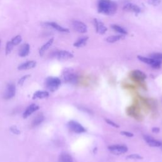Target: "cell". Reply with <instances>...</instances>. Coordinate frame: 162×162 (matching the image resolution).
I'll use <instances>...</instances> for the list:
<instances>
[{
	"mask_svg": "<svg viewBox=\"0 0 162 162\" xmlns=\"http://www.w3.org/2000/svg\"><path fill=\"white\" fill-rule=\"evenodd\" d=\"M46 25L61 32H69V30L68 29L64 28L55 22H48L46 23Z\"/></svg>",
	"mask_w": 162,
	"mask_h": 162,
	"instance_id": "e0dca14e",
	"label": "cell"
},
{
	"mask_svg": "<svg viewBox=\"0 0 162 162\" xmlns=\"http://www.w3.org/2000/svg\"><path fill=\"white\" fill-rule=\"evenodd\" d=\"M124 35H115V36H111L108 37L106 38V41L110 42V43H113V42H116L118 41H121V39H122L124 38Z\"/></svg>",
	"mask_w": 162,
	"mask_h": 162,
	"instance_id": "cb8c5ba5",
	"label": "cell"
},
{
	"mask_svg": "<svg viewBox=\"0 0 162 162\" xmlns=\"http://www.w3.org/2000/svg\"><path fill=\"white\" fill-rule=\"evenodd\" d=\"M112 28L114 30H115L116 32H117L118 33L121 34V35L125 36V35H127V30L125 29H124L123 27H122L121 26H120L117 25V24H113V25H112Z\"/></svg>",
	"mask_w": 162,
	"mask_h": 162,
	"instance_id": "603a6c76",
	"label": "cell"
},
{
	"mask_svg": "<svg viewBox=\"0 0 162 162\" xmlns=\"http://www.w3.org/2000/svg\"><path fill=\"white\" fill-rule=\"evenodd\" d=\"M108 148H109V151L111 153L116 155L124 154L128 151V148L127 146L124 145H119V144L110 146Z\"/></svg>",
	"mask_w": 162,
	"mask_h": 162,
	"instance_id": "5b68a950",
	"label": "cell"
},
{
	"mask_svg": "<svg viewBox=\"0 0 162 162\" xmlns=\"http://www.w3.org/2000/svg\"><path fill=\"white\" fill-rule=\"evenodd\" d=\"M161 148H162V144H161Z\"/></svg>",
	"mask_w": 162,
	"mask_h": 162,
	"instance_id": "e575fe53",
	"label": "cell"
},
{
	"mask_svg": "<svg viewBox=\"0 0 162 162\" xmlns=\"http://www.w3.org/2000/svg\"><path fill=\"white\" fill-rule=\"evenodd\" d=\"M21 41H22V37L19 35L14 37L12 39V41H11V42H12V43L14 46H17V45H19L20 43L21 42Z\"/></svg>",
	"mask_w": 162,
	"mask_h": 162,
	"instance_id": "4316f807",
	"label": "cell"
},
{
	"mask_svg": "<svg viewBox=\"0 0 162 162\" xmlns=\"http://www.w3.org/2000/svg\"><path fill=\"white\" fill-rule=\"evenodd\" d=\"M36 66V62L34 61H29L26 63H24L18 66V69L19 70H29L34 68Z\"/></svg>",
	"mask_w": 162,
	"mask_h": 162,
	"instance_id": "5bb4252c",
	"label": "cell"
},
{
	"mask_svg": "<svg viewBox=\"0 0 162 162\" xmlns=\"http://www.w3.org/2000/svg\"><path fill=\"white\" fill-rule=\"evenodd\" d=\"M14 45L12 44V42L9 41L7 42L6 46V55H8L9 54L12 52L13 48H14Z\"/></svg>",
	"mask_w": 162,
	"mask_h": 162,
	"instance_id": "d4e9b609",
	"label": "cell"
},
{
	"mask_svg": "<svg viewBox=\"0 0 162 162\" xmlns=\"http://www.w3.org/2000/svg\"><path fill=\"white\" fill-rule=\"evenodd\" d=\"M53 41H54V38H51L46 43H45V44L43 45L39 49V55L40 56H43V55H44L45 53L51 47V46L53 45Z\"/></svg>",
	"mask_w": 162,
	"mask_h": 162,
	"instance_id": "9a60e30c",
	"label": "cell"
},
{
	"mask_svg": "<svg viewBox=\"0 0 162 162\" xmlns=\"http://www.w3.org/2000/svg\"><path fill=\"white\" fill-rule=\"evenodd\" d=\"M88 40V37H84V38H80L79 39H78L76 42L74 43L73 46L75 47H77V48L82 47V46L85 45L86 42H87Z\"/></svg>",
	"mask_w": 162,
	"mask_h": 162,
	"instance_id": "7402d4cb",
	"label": "cell"
},
{
	"mask_svg": "<svg viewBox=\"0 0 162 162\" xmlns=\"http://www.w3.org/2000/svg\"><path fill=\"white\" fill-rule=\"evenodd\" d=\"M29 52H30L29 45L28 44H25L22 46V47L20 48L18 52V55L21 57H25L29 55Z\"/></svg>",
	"mask_w": 162,
	"mask_h": 162,
	"instance_id": "2e32d148",
	"label": "cell"
},
{
	"mask_svg": "<svg viewBox=\"0 0 162 162\" xmlns=\"http://www.w3.org/2000/svg\"></svg>",
	"mask_w": 162,
	"mask_h": 162,
	"instance_id": "d590c367",
	"label": "cell"
},
{
	"mask_svg": "<svg viewBox=\"0 0 162 162\" xmlns=\"http://www.w3.org/2000/svg\"><path fill=\"white\" fill-rule=\"evenodd\" d=\"M58 162H73L72 156L68 154L63 153H61L58 158Z\"/></svg>",
	"mask_w": 162,
	"mask_h": 162,
	"instance_id": "ffe728a7",
	"label": "cell"
},
{
	"mask_svg": "<svg viewBox=\"0 0 162 162\" xmlns=\"http://www.w3.org/2000/svg\"><path fill=\"white\" fill-rule=\"evenodd\" d=\"M131 76H132V79H133L135 81H138V82L143 81L147 77L146 75L144 72L138 70H134L131 74Z\"/></svg>",
	"mask_w": 162,
	"mask_h": 162,
	"instance_id": "9c48e42d",
	"label": "cell"
},
{
	"mask_svg": "<svg viewBox=\"0 0 162 162\" xmlns=\"http://www.w3.org/2000/svg\"><path fill=\"white\" fill-rule=\"evenodd\" d=\"M137 58L140 60L143 63H145L148 65H149L152 66V67L154 65V64L156 61V60H154L153 58H151L150 57L149 58H147V57H142V56H138L137 57Z\"/></svg>",
	"mask_w": 162,
	"mask_h": 162,
	"instance_id": "44dd1931",
	"label": "cell"
},
{
	"mask_svg": "<svg viewBox=\"0 0 162 162\" xmlns=\"http://www.w3.org/2000/svg\"><path fill=\"white\" fill-rule=\"evenodd\" d=\"M98 10L100 14L106 15H113L117 10V5L112 0H99Z\"/></svg>",
	"mask_w": 162,
	"mask_h": 162,
	"instance_id": "6da1fadb",
	"label": "cell"
},
{
	"mask_svg": "<svg viewBox=\"0 0 162 162\" xmlns=\"http://www.w3.org/2000/svg\"><path fill=\"white\" fill-rule=\"evenodd\" d=\"M30 77V75H25V76H24L23 77H22L20 80H19V81H18V84L20 85H22L23 84H24V83L25 82V81L29 78V77Z\"/></svg>",
	"mask_w": 162,
	"mask_h": 162,
	"instance_id": "1f68e13d",
	"label": "cell"
},
{
	"mask_svg": "<svg viewBox=\"0 0 162 162\" xmlns=\"http://www.w3.org/2000/svg\"><path fill=\"white\" fill-rule=\"evenodd\" d=\"M160 0H148V4L152 6H158L160 4Z\"/></svg>",
	"mask_w": 162,
	"mask_h": 162,
	"instance_id": "4dcf8cb0",
	"label": "cell"
},
{
	"mask_svg": "<svg viewBox=\"0 0 162 162\" xmlns=\"http://www.w3.org/2000/svg\"><path fill=\"white\" fill-rule=\"evenodd\" d=\"M55 57L59 60H67L73 57L72 54L67 51H59L55 53Z\"/></svg>",
	"mask_w": 162,
	"mask_h": 162,
	"instance_id": "ba28073f",
	"label": "cell"
},
{
	"mask_svg": "<svg viewBox=\"0 0 162 162\" xmlns=\"http://www.w3.org/2000/svg\"><path fill=\"white\" fill-rule=\"evenodd\" d=\"M72 27L73 28L79 33H85L88 30V27L84 23L81 21L74 20L72 22Z\"/></svg>",
	"mask_w": 162,
	"mask_h": 162,
	"instance_id": "52a82bcc",
	"label": "cell"
},
{
	"mask_svg": "<svg viewBox=\"0 0 162 162\" xmlns=\"http://www.w3.org/2000/svg\"><path fill=\"white\" fill-rule=\"evenodd\" d=\"M61 85V80L58 77H49L46 80V86L51 92L56 91Z\"/></svg>",
	"mask_w": 162,
	"mask_h": 162,
	"instance_id": "7a4b0ae2",
	"label": "cell"
},
{
	"mask_svg": "<svg viewBox=\"0 0 162 162\" xmlns=\"http://www.w3.org/2000/svg\"><path fill=\"white\" fill-rule=\"evenodd\" d=\"M150 58L156 60H162V53H154L150 55Z\"/></svg>",
	"mask_w": 162,
	"mask_h": 162,
	"instance_id": "484cf974",
	"label": "cell"
},
{
	"mask_svg": "<svg viewBox=\"0 0 162 162\" xmlns=\"http://www.w3.org/2000/svg\"><path fill=\"white\" fill-rule=\"evenodd\" d=\"M127 159H132V160H141L143 157L138 154H131L127 156Z\"/></svg>",
	"mask_w": 162,
	"mask_h": 162,
	"instance_id": "83f0119b",
	"label": "cell"
},
{
	"mask_svg": "<svg viewBox=\"0 0 162 162\" xmlns=\"http://www.w3.org/2000/svg\"><path fill=\"white\" fill-rule=\"evenodd\" d=\"M124 10L127 11V12H131L132 13H135L136 14H139L141 12V8H140L137 5H135V4H132V3H128L127 5H125L124 8H123Z\"/></svg>",
	"mask_w": 162,
	"mask_h": 162,
	"instance_id": "7c38bea8",
	"label": "cell"
},
{
	"mask_svg": "<svg viewBox=\"0 0 162 162\" xmlns=\"http://www.w3.org/2000/svg\"><path fill=\"white\" fill-rule=\"evenodd\" d=\"M10 131H12L14 134H20V131L19 129L18 128V127L15 125H14V126H12L10 127Z\"/></svg>",
	"mask_w": 162,
	"mask_h": 162,
	"instance_id": "f546056e",
	"label": "cell"
},
{
	"mask_svg": "<svg viewBox=\"0 0 162 162\" xmlns=\"http://www.w3.org/2000/svg\"><path fill=\"white\" fill-rule=\"evenodd\" d=\"M45 120V117L43 116V115L42 113H40L39 115H38L32 121V127H36L39 125H40L43 121Z\"/></svg>",
	"mask_w": 162,
	"mask_h": 162,
	"instance_id": "ac0fdd59",
	"label": "cell"
},
{
	"mask_svg": "<svg viewBox=\"0 0 162 162\" xmlns=\"http://www.w3.org/2000/svg\"><path fill=\"white\" fill-rule=\"evenodd\" d=\"M94 25L96 32L100 34H104L107 30V28L106 27L105 24L103 22H101V21L97 19H94Z\"/></svg>",
	"mask_w": 162,
	"mask_h": 162,
	"instance_id": "8fae6325",
	"label": "cell"
},
{
	"mask_svg": "<svg viewBox=\"0 0 162 162\" xmlns=\"http://www.w3.org/2000/svg\"><path fill=\"white\" fill-rule=\"evenodd\" d=\"M68 127L71 131L76 134H81L86 132V129L80 123L76 121H70L68 123Z\"/></svg>",
	"mask_w": 162,
	"mask_h": 162,
	"instance_id": "277c9868",
	"label": "cell"
},
{
	"mask_svg": "<svg viewBox=\"0 0 162 162\" xmlns=\"http://www.w3.org/2000/svg\"><path fill=\"white\" fill-rule=\"evenodd\" d=\"M63 80L65 82L71 84L77 83L78 81L77 75L75 74L71 69H67L63 73Z\"/></svg>",
	"mask_w": 162,
	"mask_h": 162,
	"instance_id": "3957f363",
	"label": "cell"
},
{
	"mask_svg": "<svg viewBox=\"0 0 162 162\" xmlns=\"http://www.w3.org/2000/svg\"><path fill=\"white\" fill-rule=\"evenodd\" d=\"M15 93H16V89H15V85L12 83L8 84L4 93V95H3L4 98L6 100L12 98L15 95Z\"/></svg>",
	"mask_w": 162,
	"mask_h": 162,
	"instance_id": "8992f818",
	"label": "cell"
},
{
	"mask_svg": "<svg viewBox=\"0 0 162 162\" xmlns=\"http://www.w3.org/2000/svg\"><path fill=\"white\" fill-rule=\"evenodd\" d=\"M49 96V93L47 91H38L36 92L32 98L34 100L36 99H42V98H46L47 97Z\"/></svg>",
	"mask_w": 162,
	"mask_h": 162,
	"instance_id": "d6986e66",
	"label": "cell"
},
{
	"mask_svg": "<svg viewBox=\"0 0 162 162\" xmlns=\"http://www.w3.org/2000/svg\"><path fill=\"white\" fill-rule=\"evenodd\" d=\"M39 109V106H38L37 105L33 103L30 105L27 109H26V110L24 112V113H23V117L24 118H27V117H29L30 115H32L33 113H34L35 112H36L37 110H38Z\"/></svg>",
	"mask_w": 162,
	"mask_h": 162,
	"instance_id": "4fadbf2b",
	"label": "cell"
},
{
	"mask_svg": "<svg viewBox=\"0 0 162 162\" xmlns=\"http://www.w3.org/2000/svg\"><path fill=\"white\" fill-rule=\"evenodd\" d=\"M121 134L123 136H127V137H132L134 136V134L131 132H127V131H122L121 132Z\"/></svg>",
	"mask_w": 162,
	"mask_h": 162,
	"instance_id": "d6a6232c",
	"label": "cell"
},
{
	"mask_svg": "<svg viewBox=\"0 0 162 162\" xmlns=\"http://www.w3.org/2000/svg\"><path fill=\"white\" fill-rule=\"evenodd\" d=\"M152 132L153 133H158L160 132V128H158V127H153L152 128Z\"/></svg>",
	"mask_w": 162,
	"mask_h": 162,
	"instance_id": "836d02e7",
	"label": "cell"
},
{
	"mask_svg": "<svg viewBox=\"0 0 162 162\" xmlns=\"http://www.w3.org/2000/svg\"><path fill=\"white\" fill-rule=\"evenodd\" d=\"M105 122L108 124H109L110 125L115 127V128H119V125H118L117 124L115 123L114 122L112 121L110 119H108V118H105Z\"/></svg>",
	"mask_w": 162,
	"mask_h": 162,
	"instance_id": "f1b7e54d",
	"label": "cell"
},
{
	"mask_svg": "<svg viewBox=\"0 0 162 162\" xmlns=\"http://www.w3.org/2000/svg\"><path fill=\"white\" fill-rule=\"evenodd\" d=\"M144 139L145 140V141L148 143V144L149 146L152 147H160L161 146L162 143L158 141V140L154 139L152 136L145 135L144 136Z\"/></svg>",
	"mask_w": 162,
	"mask_h": 162,
	"instance_id": "30bf717a",
	"label": "cell"
}]
</instances>
